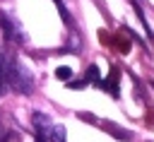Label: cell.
I'll list each match as a JSON object with an SVG mask.
<instances>
[{
  "mask_svg": "<svg viewBox=\"0 0 154 142\" xmlns=\"http://www.w3.org/2000/svg\"><path fill=\"white\" fill-rule=\"evenodd\" d=\"M31 123H34V130L38 135V142H65V128L58 125V123H53L48 116L34 113Z\"/></svg>",
  "mask_w": 154,
  "mask_h": 142,
  "instance_id": "obj_1",
  "label": "cell"
},
{
  "mask_svg": "<svg viewBox=\"0 0 154 142\" xmlns=\"http://www.w3.org/2000/svg\"><path fill=\"white\" fill-rule=\"evenodd\" d=\"M31 84H34V79L29 77V72L12 60V63H10V70H7V87L29 94V91H31Z\"/></svg>",
  "mask_w": 154,
  "mask_h": 142,
  "instance_id": "obj_2",
  "label": "cell"
},
{
  "mask_svg": "<svg viewBox=\"0 0 154 142\" xmlns=\"http://www.w3.org/2000/svg\"><path fill=\"white\" fill-rule=\"evenodd\" d=\"M0 24H2V29H5V36L7 39H12V41H22V34H19V29L5 17V14H0Z\"/></svg>",
  "mask_w": 154,
  "mask_h": 142,
  "instance_id": "obj_3",
  "label": "cell"
},
{
  "mask_svg": "<svg viewBox=\"0 0 154 142\" xmlns=\"http://www.w3.org/2000/svg\"><path fill=\"white\" fill-rule=\"evenodd\" d=\"M103 89H106V91L111 89V94H113V96H118V70H116V67L111 70V79H106V82H103Z\"/></svg>",
  "mask_w": 154,
  "mask_h": 142,
  "instance_id": "obj_4",
  "label": "cell"
},
{
  "mask_svg": "<svg viewBox=\"0 0 154 142\" xmlns=\"http://www.w3.org/2000/svg\"><path fill=\"white\" fill-rule=\"evenodd\" d=\"M55 77H58V79H70V77H72V70H70V67H58V70H55Z\"/></svg>",
  "mask_w": 154,
  "mask_h": 142,
  "instance_id": "obj_5",
  "label": "cell"
},
{
  "mask_svg": "<svg viewBox=\"0 0 154 142\" xmlns=\"http://www.w3.org/2000/svg\"><path fill=\"white\" fill-rule=\"evenodd\" d=\"M87 79H89V82H99V70H96V65H89V67H87Z\"/></svg>",
  "mask_w": 154,
  "mask_h": 142,
  "instance_id": "obj_6",
  "label": "cell"
},
{
  "mask_svg": "<svg viewBox=\"0 0 154 142\" xmlns=\"http://www.w3.org/2000/svg\"><path fill=\"white\" fill-rule=\"evenodd\" d=\"M152 87H154V84H152Z\"/></svg>",
  "mask_w": 154,
  "mask_h": 142,
  "instance_id": "obj_7",
  "label": "cell"
}]
</instances>
